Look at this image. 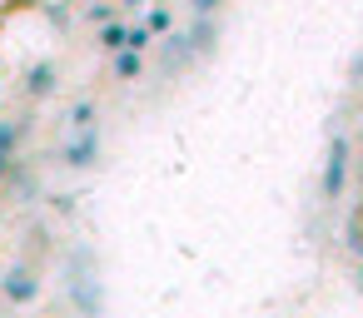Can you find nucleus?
<instances>
[{
	"instance_id": "1",
	"label": "nucleus",
	"mask_w": 363,
	"mask_h": 318,
	"mask_svg": "<svg viewBox=\"0 0 363 318\" xmlns=\"http://www.w3.org/2000/svg\"><path fill=\"white\" fill-rule=\"evenodd\" d=\"M45 293V278H40V263L30 259H16L11 268H0V303L6 308H35Z\"/></svg>"
},
{
	"instance_id": "2",
	"label": "nucleus",
	"mask_w": 363,
	"mask_h": 318,
	"mask_svg": "<svg viewBox=\"0 0 363 318\" xmlns=\"http://www.w3.org/2000/svg\"><path fill=\"white\" fill-rule=\"evenodd\" d=\"M100 159H105V135H100V125H95V130H70V140L60 144V164H65L70 174H90V169H100Z\"/></svg>"
},
{
	"instance_id": "3",
	"label": "nucleus",
	"mask_w": 363,
	"mask_h": 318,
	"mask_svg": "<svg viewBox=\"0 0 363 318\" xmlns=\"http://www.w3.org/2000/svg\"><path fill=\"white\" fill-rule=\"evenodd\" d=\"M184 40H189V50H194V65H199V60H214L219 45H224V21H219V16H194V21L184 25Z\"/></svg>"
},
{
	"instance_id": "4",
	"label": "nucleus",
	"mask_w": 363,
	"mask_h": 318,
	"mask_svg": "<svg viewBox=\"0 0 363 318\" xmlns=\"http://www.w3.org/2000/svg\"><path fill=\"white\" fill-rule=\"evenodd\" d=\"M70 303L80 308V318H105V288H100V278H95V268H70Z\"/></svg>"
},
{
	"instance_id": "5",
	"label": "nucleus",
	"mask_w": 363,
	"mask_h": 318,
	"mask_svg": "<svg viewBox=\"0 0 363 318\" xmlns=\"http://www.w3.org/2000/svg\"><path fill=\"white\" fill-rule=\"evenodd\" d=\"M21 90H26V100H30V105L55 100V95H60V60H35V65L26 70Z\"/></svg>"
},
{
	"instance_id": "6",
	"label": "nucleus",
	"mask_w": 363,
	"mask_h": 318,
	"mask_svg": "<svg viewBox=\"0 0 363 318\" xmlns=\"http://www.w3.org/2000/svg\"><path fill=\"white\" fill-rule=\"evenodd\" d=\"M26 135H30V120L26 115H6V120H0V184H6V174L21 164Z\"/></svg>"
},
{
	"instance_id": "7",
	"label": "nucleus",
	"mask_w": 363,
	"mask_h": 318,
	"mask_svg": "<svg viewBox=\"0 0 363 318\" xmlns=\"http://www.w3.org/2000/svg\"><path fill=\"white\" fill-rule=\"evenodd\" d=\"M155 50H160V75H164V80H174V75H184V70L194 65V50H189L184 30L160 35V40H155Z\"/></svg>"
},
{
	"instance_id": "8",
	"label": "nucleus",
	"mask_w": 363,
	"mask_h": 318,
	"mask_svg": "<svg viewBox=\"0 0 363 318\" xmlns=\"http://www.w3.org/2000/svg\"><path fill=\"white\" fill-rule=\"evenodd\" d=\"M145 70H150V65H145L140 50H115V55H110V80H120V85H140Z\"/></svg>"
},
{
	"instance_id": "9",
	"label": "nucleus",
	"mask_w": 363,
	"mask_h": 318,
	"mask_svg": "<svg viewBox=\"0 0 363 318\" xmlns=\"http://www.w3.org/2000/svg\"><path fill=\"white\" fill-rule=\"evenodd\" d=\"M125 30H130V21H125V16H115V21L95 25V45H100L105 55H115V50H125Z\"/></svg>"
},
{
	"instance_id": "10",
	"label": "nucleus",
	"mask_w": 363,
	"mask_h": 318,
	"mask_svg": "<svg viewBox=\"0 0 363 318\" xmlns=\"http://www.w3.org/2000/svg\"><path fill=\"white\" fill-rule=\"evenodd\" d=\"M140 25H145V30H150L155 40H160V35H169V30H179V25H174V11H169V6H145V11H140Z\"/></svg>"
},
{
	"instance_id": "11",
	"label": "nucleus",
	"mask_w": 363,
	"mask_h": 318,
	"mask_svg": "<svg viewBox=\"0 0 363 318\" xmlns=\"http://www.w3.org/2000/svg\"><path fill=\"white\" fill-rule=\"evenodd\" d=\"M65 125H70V130H95V125H100V105H95V100H75V105L65 110Z\"/></svg>"
},
{
	"instance_id": "12",
	"label": "nucleus",
	"mask_w": 363,
	"mask_h": 318,
	"mask_svg": "<svg viewBox=\"0 0 363 318\" xmlns=\"http://www.w3.org/2000/svg\"><path fill=\"white\" fill-rule=\"evenodd\" d=\"M125 50H140V55H150V50H155V35H150L140 21H130V30H125Z\"/></svg>"
},
{
	"instance_id": "13",
	"label": "nucleus",
	"mask_w": 363,
	"mask_h": 318,
	"mask_svg": "<svg viewBox=\"0 0 363 318\" xmlns=\"http://www.w3.org/2000/svg\"><path fill=\"white\" fill-rule=\"evenodd\" d=\"M348 249L363 259V199H358V214H353V224H348Z\"/></svg>"
},
{
	"instance_id": "14",
	"label": "nucleus",
	"mask_w": 363,
	"mask_h": 318,
	"mask_svg": "<svg viewBox=\"0 0 363 318\" xmlns=\"http://www.w3.org/2000/svg\"><path fill=\"white\" fill-rule=\"evenodd\" d=\"M184 6H189L194 16H224V6H229V0H184Z\"/></svg>"
},
{
	"instance_id": "15",
	"label": "nucleus",
	"mask_w": 363,
	"mask_h": 318,
	"mask_svg": "<svg viewBox=\"0 0 363 318\" xmlns=\"http://www.w3.org/2000/svg\"><path fill=\"white\" fill-rule=\"evenodd\" d=\"M115 16H120L115 6H90V11H85V21H90V25H105V21H115Z\"/></svg>"
},
{
	"instance_id": "16",
	"label": "nucleus",
	"mask_w": 363,
	"mask_h": 318,
	"mask_svg": "<svg viewBox=\"0 0 363 318\" xmlns=\"http://www.w3.org/2000/svg\"><path fill=\"white\" fill-rule=\"evenodd\" d=\"M115 11H120V16H140V11H145V0H120Z\"/></svg>"
}]
</instances>
